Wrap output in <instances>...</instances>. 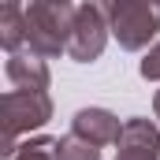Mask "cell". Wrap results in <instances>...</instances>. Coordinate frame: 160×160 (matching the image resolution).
<instances>
[{"label":"cell","instance_id":"6da1fadb","mask_svg":"<svg viewBox=\"0 0 160 160\" xmlns=\"http://www.w3.org/2000/svg\"><path fill=\"white\" fill-rule=\"evenodd\" d=\"M75 11H78V4H71V0H30L26 4V48L41 60L67 52Z\"/></svg>","mask_w":160,"mask_h":160},{"label":"cell","instance_id":"7a4b0ae2","mask_svg":"<svg viewBox=\"0 0 160 160\" xmlns=\"http://www.w3.org/2000/svg\"><path fill=\"white\" fill-rule=\"evenodd\" d=\"M48 119H52V97L48 93H19V89H8L0 97V130H4L0 157L11 160L15 149H19V134L41 130Z\"/></svg>","mask_w":160,"mask_h":160},{"label":"cell","instance_id":"3957f363","mask_svg":"<svg viewBox=\"0 0 160 160\" xmlns=\"http://www.w3.org/2000/svg\"><path fill=\"white\" fill-rule=\"evenodd\" d=\"M104 15H108L112 38L127 52H142L160 34V0H112L104 4Z\"/></svg>","mask_w":160,"mask_h":160},{"label":"cell","instance_id":"277c9868","mask_svg":"<svg viewBox=\"0 0 160 160\" xmlns=\"http://www.w3.org/2000/svg\"><path fill=\"white\" fill-rule=\"evenodd\" d=\"M108 38H112V26H108V15H104V4H78L71 41H67V56L78 60V63H93L104 52Z\"/></svg>","mask_w":160,"mask_h":160},{"label":"cell","instance_id":"5b68a950","mask_svg":"<svg viewBox=\"0 0 160 160\" xmlns=\"http://www.w3.org/2000/svg\"><path fill=\"white\" fill-rule=\"evenodd\" d=\"M116 160H160V127L149 123L145 116H130L123 123Z\"/></svg>","mask_w":160,"mask_h":160},{"label":"cell","instance_id":"8992f818","mask_svg":"<svg viewBox=\"0 0 160 160\" xmlns=\"http://www.w3.org/2000/svg\"><path fill=\"white\" fill-rule=\"evenodd\" d=\"M71 134H78L82 142L89 145H119L123 138V123L119 116H112L108 108H78L75 119H71Z\"/></svg>","mask_w":160,"mask_h":160},{"label":"cell","instance_id":"52a82bcc","mask_svg":"<svg viewBox=\"0 0 160 160\" xmlns=\"http://www.w3.org/2000/svg\"><path fill=\"white\" fill-rule=\"evenodd\" d=\"M4 75L8 82L19 89V93H48V63L34 56V52H15V56H8V63H4Z\"/></svg>","mask_w":160,"mask_h":160},{"label":"cell","instance_id":"ba28073f","mask_svg":"<svg viewBox=\"0 0 160 160\" xmlns=\"http://www.w3.org/2000/svg\"><path fill=\"white\" fill-rule=\"evenodd\" d=\"M0 45L8 56L22 52L26 48V4H0Z\"/></svg>","mask_w":160,"mask_h":160},{"label":"cell","instance_id":"9c48e42d","mask_svg":"<svg viewBox=\"0 0 160 160\" xmlns=\"http://www.w3.org/2000/svg\"><path fill=\"white\" fill-rule=\"evenodd\" d=\"M56 160H101V149L67 130L63 138H56Z\"/></svg>","mask_w":160,"mask_h":160},{"label":"cell","instance_id":"30bf717a","mask_svg":"<svg viewBox=\"0 0 160 160\" xmlns=\"http://www.w3.org/2000/svg\"><path fill=\"white\" fill-rule=\"evenodd\" d=\"M11 160H56V138H30L15 149Z\"/></svg>","mask_w":160,"mask_h":160},{"label":"cell","instance_id":"8fae6325","mask_svg":"<svg viewBox=\"0 0 160 160\" xmlns=\"http://www.w3.org/2000/svg\"><path fill=\"white\" fill-rule=\"evenodd\" d=\"M138 75H142L145 82H160V41H157V45H149L145 60L138 63Z\"/></svg>","mask_w":160,"mask_h":160},{"label":"cell","instance_id":"7c38bea8","mask_svg":"<svg viewBox=\"0 0 160 160\" xmlns=\"http://www.w3.org/2000/svg\"><path fill=\"white\" fill-rule=\"evenodd\" d=\"M153 116H157V123H160V89H157V97H153Z\"/></svg>","mask_w":160,"mask_h":160}]
</instances>
